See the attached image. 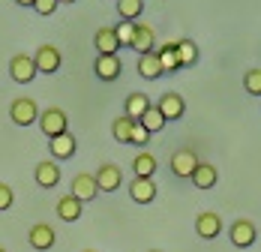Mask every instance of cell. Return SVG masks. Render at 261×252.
<instances>
[{
    "instance_id": "obj_24",
    "label": "cell",
    "mask_w": 261,
    "mask_h": 252,
    "mask_svg": "<svg viewBox=\"0 0 261 252\" xmlns=\"http://www.w3.org/2000/svg\"><path fill=\"white\" fill-rule=\"evenodd\" d=\"M138 123L144 126V129L150 132V135H156V132H162V129H165V123H168V120H165V117L159 114L156 105H150V108H147V111H144V114L138 117Z\"/></svg>"
},
{
    "instance_id": "obj_12",
    "label": "cell",
    "mask_w": 261,
    "mask_h": 252,
    "mask_svg": "<svg viewBox=\"0 0 261 252\" xmlns=\"http://www.w3.org/2000/svg\"><path fill=\"white\" fill-rule=\"evenodd\" d=\"M156 108H159V114L165 117V120H180L183 114H186V102H183L180 93H162L156 102Z\"/></svg>"
},
{
    "instance_id": "obj_19",
    "label": "cell",
    "mask_w": 261,
    "mask_h": 252,
    "mask_svg": "<svg viewBox=\"0 0 261 252\" xmlns=\"http://www.w3.org/2000/svg\"><path fill=\"white\" fill-rule=\"evenodd\" d=\"M81 213H84V204H81L75 195H63V198L57 201V216H60L63 222H79Z\"/></svg>"
},
{
    "instance_id": "obj_20",
    "label": "cell",
    "mask_w": 261,
    "mask_h": 252,
    "mask_svg": "<svg viewBox=\"0 0 261 252\" xmlns=\"http://www.w3.org/2000/svg\"><path fill=\"white\" fill-rule=\"evenodd\" d=\"M138 75L147 78V81H156V78L165 75V72H162V66H159L156 51H150V54H141V57H138Z\"/></svg>"
},
{
    "instance_id": "obj_22",
    "label": "cell",
    "mask_w": 261,
    "mask_h": 252,
    "mask_svg": "<svg viewBox=\"0 0 261 252\" xmlns=\"http://www.w3.org/2000/svg\"><path fill=\"white\" fill-rule=\"evenodd\" d=\"M156 156L147 150L135 153V159H132V171H135V177H153L156 174Z\"/></svg>"
},
{
    "instance_id": "obj_34",
    "label": "cell",
    "mask_w": 261,
    "mask_h": 252,
    "mask_svg": "<svg viewBox=\"0 0 261 252\" xmlns=\"http://www.w3.org/2000/svg\"><path fill=\"white\" fill-rule=\"evenodd\" d=\"M60 3H75V0H60Z\"/></svg>"
},
{
    "instance_id": "obj_37",
    "label": "cell",
    "mask_w": 261,
    "mask_h": 252,
    "mask_svg": "<svg viewBox=\"0 0 261 252\" xmlns=\"http://www.w3.org/2000/svg\"><path fill=\"white\" fill-rule=\"evenodd\" d=\"M0 252H6V249H3V246H0Z\"/></svg>"
},
{
    "instance_id": "obj_25",
    "label": "cell",
    "mask_w": 261,
    "mask_h": 252,
    "mask_svg": "<svg viewBox=\"0 0 261 252\" xmlns=\"http://www.w3.org/2000/svg\"><path fill=\"white\" fill-rule=\"evenodd\" d=\"M117 15L123 21H138L144 15V0H117Z\"/></svg>"
},
{
    "instance_id": "obj_14",
    "label": "cell",
    "mask_w": 261,
    "mask_h": 252,
    "mask_svg": "<svg viewBox=\"0 0 261 252\" xmlns=\"http://www.w3.org/2000/svg\"><path fill=\"white\" fill-rule=\"evenodd\" d=\"M33 180H36V186H42V189H54V186L60 183V165H57L54 159H42V162L36 165V171H33Z\"/></svg>"
},
{
    "instance_id": "obj_11",
    "label": "cell",
    "mask_w": 261,
    "mask_h": 252,
    "mask_svg": "<svg viewBox=\"0 0 261 252\" xmlns=\"http://www.w3.org/2000/svg\"><path fill=\"white\" fill-rule=\"evenodd\" d=\"M69 189H72L69 195H75L81 204H84V201H93V198H96V192H99V186H96V177L87 174V171H81V174L72 177V186H69Z\"/></svg>"
},
{
    "instance_id": "obj_17",
    "label": "cell",
    "mask_w": 261,
    "mask_h": 252,
    "mask_svg": "<svg viewBox=\"0 0 261 252\" xmlns=\"http://www.w3.org/2000/svg\"><path fill=\"white\" fill-rule=\"evenodd\" d=\"M189 180L195 183V189H213V186H216V180H219V171H216V165H213V162H198Z\"/></svg>"
},
{
    "instance_id": "obj_36",
    "label": "cell",
    "mask_w": 261,
    "mask_h": 252,
    "mask_svg": "<svg viewBox=\"0 0 261 252\" xmlns=\"http://www.w3.org/2000/svg\"><path fill=\"white\" fill-rule=\"evenodd\" d=\"M147 252H159V249H147Z\"/></svg>"
},
{
    "instance_id": "obj_26",
    "label": "cell",
    "mask_w": 261,
    "mask_h": 252,
    "mask_svg": "<svg viewBox=\"0 0 261 252\" xmlns=\"http://www.w3.org/2000/svg\"><path fill=\"white\" fill-rule=\"evenodd\" d=\"M132 126H135V120L132 117H114V123H111V135H114V141H120V144H129L132 138Z\"/></svg>"
},
{
    "instance_id": "obj_2",
    "label": "cell",
    "mask_w": 261,
    "mask_h": 252,
    "mask_svg": "<svg viewBox=\"0 0 261 252\" xmlns=\"http://www.w3.org/2000/svg\"><path fill=\"white\" fill-rule=\"evenodd\" d=\"M9 117H12L15 126L39 123V105L30 99V96H18V99H12V105H9Z\"/></svg>"
},
{
    "instance_id": "obj_3",
    "label": "cell",
    "mask_w": 261,
    "mask_h": 252,
    "mask_svg": "<svg viewBox=\"0 0 261 252\" xmlns=\"http://www.w3.org/2000/svg\"><path fill=\"white\" fill-rule=\"evenodd\" d=\"M33 63H36V72L42 75H54L63 63V54L57 51V45H39L36 54H33Z\"/></svg>"
},
{
    "instance_id": "obj_7",
    "label": "cell",
    "mask_w": 261,
    "mask_h": 252,
    "mask_svg": "<svg viewBox=\"0 0 261 252\" xmlns=\"http://www.w3.org/2000/svg\"><path fill=\"white\" fill-rule=\"evenodd\" d=\"M195 234H198L201 240H216V237L222 234V216H219L216 210L198 213V219H195Z\"/></svg>"
},
{
    "instance_id": "obj_16",
    "label": "cell",
    "mask_w": 261,
    "mask_h": 252,
    "mask_svg": "<svg viewBox=\"0 0 261 252\" xmlns=\"http://www.w3.org/2000/svg\"><path fill=\"white\" fill-rule=\"evenodd\" d=\"M129 195H132L135 204H150L156 198V183H153V177H132Z\"/></svg>"
},
{
    "instance_id": "obj_18",
    "label": "cell",
    "mask_w": 261,
    "mask_h": 252,
    "mask_svg": "<svg viewBox=\"0 0 261 252\" xmlns=\"http://www.w3.org/2000/svg\"><path fill=\"white\" fill-rule=\"evenodd\" d=\"M93 45H96V54H117L120 51V39H117L114 27H99L96 36H93Z\"/></svg>"
},
{
    "instance_id": "obj_23",
    "label": "cell",
    "mask_w": 261,
    "mask_h": 252,
    "mask_svg": "<svg viewBox=\"0 0 261 252\" xmlns=\"http://www.w3.org/2000/svg\"><path fill=\"white\" fill-rule=\"evenodd\" d=\"M150 105H153V102H150V96H147V93H129V96H126V117L138 120V117H141Z\"/></svg>"
},
{
    "instance_id": "obj_33",
    "label": "cell",
    "mask_w": 261,
    "mask_h": 252,
    "mask_svg": "<svg viewBox=\"0 0 261 252\" xmlns=\"http://www.w3.org/2000/svg\"><path fill=\"white\" fill-rule=\"evenodd\" d=\"M18 6H33V0H15Z\"/></svg>"
},
{
    "instance_id": "obj_9",
    "label": "cell",
    "mask_w": 261,
    "mask_h": 252,
    "mask_svg": "<svg viewBox=\"0 0 261 252\" xmlns=\"http://www.w3.org/2000/svg\"><path fill=\"white\" fill-rule=\"evenodd\" d=\"M228 237H231V243H234L237 249H249V246L255 243L258 231H255V225H252L249 219H237V222H231V228H228Z\"/></svg>"
},
{
    "instance_id": "obj_30",
    "label": "cell",
    "mask_w": 261,
    "mask_h": 252,
    "mask_svg": "<svg viewBox=\"0 0 261 252\" xmlns=\"http://www.w3.org/2000/svg\"><path fill=\"white\" fill-rule=\"evenodd\" d=\"M147 141H150V132L144 129V126L135 120V126H132V138H129V144H135V147H147Z\"/></svg>"
},
{
    "instance_id": "obj_10",
    "label": "cell",
    "mask_w": 261,
    "mask_h": 252,
    "mask_svg": "<svg viewBox=\"0 0 261 252\" xmlns=\"http://www.w3.org/2000/svg\"><path fill=\"white\" fill-rule=\"evenodd\" d=\"M153 45H156V33H153V27H150V24H141V21H135V33H132L129 48L138 51V57H141V54H150V51H156Z\"/></svg>"
},
{
    "instance_id": "obj_28",
    "label": "cell",
    "mask_w": 261,
    "mask_h": 252,
    "mask_svg": "<svg viewBox=\"0 0 261 252\" xmlns=\"http://www.w3.org/2000/svg\"><path fill=\"white\" fill-rule=\"evenodd\" d=\"M243 87L249 96H261V69H246L243 75Z\"/></svg>"
},
{
    "instance_id": "obj_8",
    "label": "cell",
    "mask_w": 261,
    "mask_h": 252,
    "mask_svg": "<svg viewBox=\"0 0 261 252\" xmlns=\"http://www.w3.org/2000/svg\"><path fill=\"white\" fill-rule=\"evenodd\" d=\"M93 177H96L99 192H114V189H120V183H123V171H120V165H114V162H102Z\"/></svg>"
},
{
    "instance_id": "obj_6",
    "label": "cell",
    "mask_w": 261,
    "mask_h": 252,
    "mask_svg": "<svg viewBox=\"0 0 261 252\" xmlns=\"http://www.w3.org/2000/svg\"><path fill=\"white\" fill-rule=\"evenodd\" d=\"M93 72H96L99 81H117L120 72H123V63H120L117 54H96V60H93Z\"/></svg>"
},
{
    "instance_id": "obj_32",
    "label": "cell",
    "mask_w": 261,
    "mask_h": 252,
    "mask_svg": "<svg viewBox=\"0 0 261 252\" xmlns=\"http://www.w3.org/2000/svg\"><path fill=\"white\" fill-rule=\"evenodd\" d=\"M15 201V195H12V186H6V183H0V213L3 210H9Z\"/></svg>"
},
{
    "instance_id": "obj_4",
    "label": "cell",
    "mask_w": 261,
    "mask_h": 252,
    "mask_svg": "<svg viewBox=\"0 0 261 252\" xmlns=\"http://www.w3.org/2000/svg\"><path fill=\"white\" fill-rule=\"evenodd\" d=\"M9 75H12L15 84H30L39 72H36V63H33L30 54H15V57L9 60Z\"/></svg>"
},
{
    "instance_id": "obj_27",
    "label": "cell",
    "mask_w": 261,
    "mask_h": 252,
    "mask_svg": "<svg viewBox=\"0 0 261 252\" xmlns=\"http://www.w3.org/2000/svg\"><path fill=\"white\" fill-rule=\"evenodd\" d=\"M177 60H180V69L183 66H192L198 60V45L192 39H177Z\"/></svg>"
},
{
    "instance_id": "obj_29",
    "label": "cell",
    "mask_w": 261,
    "mask_h": 252,
    "mask_svg": "<svg viewBox=\"0 0 261 252\" xmlns=\"http://www.w3.org/2000/svg\"><path fill=\"white\" fill-rule=\"evenodd\" d=\"M114 33H117V39H120V48H129L132 33H135V21H120V24L114 27Z\"/></svg>"
},
{
    "instance_id": "obj_31",
    "label": "cell",
    "mask_w": 261,
    "mask_h": 252,
    "mask_svg": "<svg viewBox=\"0 0 261 252\" xmlns=\"http://www.w3.org/2000/svg\"><path fill=\"white\" fill-rule=\"evenodd\" d=\"M57 6H60V0H33V9H36L39 15H51Z\"/></svg>"
},
{
    "instance_id": "obj_5",
    "label": "cell",
    "mask_w": 261,
    "mask_h": 252,
    "mask_svg": "<svg viewBox=\"0 0 261 252\" xmlns=\"http://www.w3.org/2000/svg\"><path fill=\"white\" fill-rule=\"evenodd\" d=\"M198 162H201V159L192 153V147H180V150H174V156H171V162H168V165H171V174H174V177L189 180Z\"/></svg>"
},
{
    "instance_id": "obj_15",
    "label": "cell",
    "mask_w": 261,
    "mask_h": 252,
    "mask_svg": "<svg viewBox=\"0 0 261 252\" xmlns=\"http://www.w3.org/2000/svg\"><path fill=\"white\" fill-rule=\"evenodd\" d=\"M27 240H30V246L39 252L51 249L54 243H57V234H54V228L48 222H36V225L30 228V234H27Z\"/></svg>"
},
{
    "instance_id": "obj_21",
    "label": "cell",
    "mask_w": 261,
    "mask_h": 252,
    "mask_svg": "<svg viewBox=\"0 0 261 252\" xmlns=\"http://www.w3.org/2000/svg\"><path fill=\"white\" fill-rule=\"evenodd\" d=\"M156 57H159L162 72H177V69H180V60H177V39H174V42H165V45L156 51Z\"/></svg>"
},
{
    "instance_id": "obj_13",
    "label": "cell",
    "mask_w": 261,
    "mask_h": 252,
    "mask_svg": "<svg viewBox=\"0 0 261 252\" xmlns=\"http://www.w3.org/2000/svg\"><path fill=\"white\" fill-rule=\"evenodd\" d=\"M48 150H51L54 162H60V159H72L75 150H79V141H75L72 132H63V135H57V138H48Z\"/></svg>"
},
{
    "instance_id": "obj_1",
    "label": "cell",
    "mask_w": 261,
    "mask_h": 252,
    "mask_svg": "<svg viewBox=\"0 0 261 252\" xmlns=\"http://www.w3.org/2000/svg\"><path fill=\"white\" fill-rule=\"evenodd\" d=\"M39 129H42L45 138H57V135L69 132V117H66V111L57 108V105L45 108V111H39Z\"/></svg>"
},
{
    "instance_id": "obj_35",
    "label": "cell",
    "mask_w": 261,
    "mask_h": 252,
    "mask_svg": "<svg viewBox=\"0 0 261 252\" xmlns=\"http://www.w3.org/2000/svg\"><path fill=\"white\" fill-rule=\"evenodd\" d=\"M84 252H96V249H84Z\"/></svg>"
}]
</instances>
